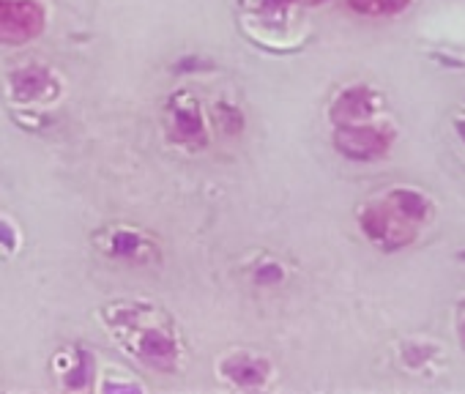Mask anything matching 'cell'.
Wrapping results in <instances>:
<instances>
[{
    "instance_id": "1",
    "label": "cell",
    "mask_w": 465,
    "mask_h": 394,
    "mask_svg": "<svg viewBox=\"0 0 465 394\" xmlns=\"http://www.w3.org/2000/svg\"><path fill=\"white\" fill-rule=\"evenodd\" d=\"M432 220L430 201L416 189H391L383 203L361 214V231L383 250H400L416 241L419 231Z\"/></svg>"
},
{
    "instance_id": "5",
    "label": "cell",
    "mask_w": 465,
    "mask_h": 394,
    "mask_svg": "<svg viewBox=\"0 0 465 394\" xmlns=\"http://www.w3.org/2000/svg\"><path fill=\"white\" fill-rule=\"evenodd\" d=\"M457 334H460V342L465 348V301L460 304V312H457Z\"/></svg>"
},
{
    "instance_id": "6",
    "label": "cell",
    "mask_w": 465,
    "mask_h": 394,
    "mask_svg": "<svg viewBox=\"0 0 465 394\" xmlns=\"http://www.w3.org/2000/svg\"><path fill=\"white\" fill-rule=\"evenodd\" d=\"M454 129H457L460 140L465 143V118H457V121H454Z\"/></svg>"
},
{
    "instance_id": "3",
    "label": "cell",
    "mask_w": 465,
    "mask_h": 394,
    "mask_svg": "<svg viewBox=\"0 0 465 394\" xmlns=\"http://www.w3.org/2000/svg\"><path fill=\"white\" fill-rule=\"evenodd\" d=\"M375 113V96L367 88H353L348 91L340 102L334 115L342 118L345 123H361L364 118H370Z\"/></svg>"
},
{
    "instance_id": "2",
    "label": "cell",
    "mask_w": 465,
    "mask_h": 394,
    "mask_svg": "<svg viewBox=\"0 0 465 394\" xmlns=\"http://www.w3.org/2000/svg\"><path fill=\"white\" fill-rule=\"evenodd\" d=\"M391 132L381 126H342L337 132V148L351 159H378L389 151Z\"/></svg>"
},
{
    "instance_id": "4",
    "label": "cell",
    "mask_w": 465,
    "mask_h": 394,
    "mask_svg": "<svg viewBox=\"0 0 465 394\" xmlns=\"http://www.w3.org/2000/svg\"><path fill=\"white\" fill-rule=\"evenodd\" d=\"M411 0H351V6L367 17H391L408 9Z\"/></svg>"
}]
</instances>
